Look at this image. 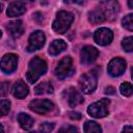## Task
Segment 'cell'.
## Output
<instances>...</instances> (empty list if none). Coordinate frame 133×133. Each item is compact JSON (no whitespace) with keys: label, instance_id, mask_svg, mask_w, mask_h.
Listing matches in <instances>:
<instances>
[{"label":"cell","instance_id":"cell-3","mask_svg":"<svg viewBox=\"0 0 133 133\" xmlns=\"http://www.w3.org/2000/svg\"><path fill=\"white\" fill-rule=\"evenodd\" d=\"M110 104V101L108 99H102L100 101H97L92 104H90L87 108V113L96 118L104 117L108 114V106Z\"/></svg>","mask_w":133,"mask_h":133},{"label":"cell","instance_id":"cell-17","mask_svg":"<svg viewBox=\"0 0 133 133\" xmlns=\"http://www.w3.org/2000/svg\"><path fill=\"white\" fill-rule=\"evenodd\" d=\"M65 48H66L65 42H63L62 39H55V41H53V42L50 44L48 52H49L50 55L56 56V55L60 54Z\"/></svg>","mask_w":133,"mask_h":133},{"label":"cell","instance_id":"cell-1","mask_svg":"<svg viewBox=\"0 0 133 133\" xmlns=\"http://www.w3.org/2000/svg\"><path fill=\"white\" fill-rule=\"evenodd\" d=\"M46 71H47L46 61L41 57L36 56L32 58L28 64V70L26 73L27 80L30 83H35L38 80V78L46 73Z\"/></svg>","mask_w":133,"mask_h":133},{"label":"cell","instance_id":"cell-12","mask_svg":"<svg viewBox=\"0 0 133 133\" xmlns=\"http://www.w3.org/2000/svg\"><path fill=\"white\" fill-rule=\"evenodd\" d=\"M99 56V51L91 46H85L81 49L80 52V60L84 64L92 63Z\"/></svg>","mask_w":133,"mask_h":133},{"label":"cell","instance_id":"cell-34","mask_svg":"<svg viewBox=\"0 0 133 133\" xmlns=\"http://www.w3.org/2000/svg\"><path fill=\"white\" fill-rule=\"evenodd\" d=\"M132 79H133V68H132Z\"/></svg>","mask_w":133,"mask_h":133},{"label":"cell","instance_id":"cell-5","mask_svg":"<svg viewBox=\"0 0 133 133\" xmlns=\"http://www.w3.org/2000/svg\"><path fill=\"white\" fill-rule=\"evenodd\" d=\"M78 83L84 94H91L97 87V75L92 72L85 73L80 77Z\"/></svg>","mask_w":133,"mask_h":133},{"label":"cell","instance_id":"cell-24","mask_svg":"<svg viewBox=\"0 0 133 133\" xmlns=\"http://www.w3.org/2000/svg\"><path fill=\"white\" fill-rule=\"evenodd\" d=\"M122 47L126 52H133V36H129L123 39Z\"/></svg>","mask_w":133,"mask_h":133},{"label":"cell","instance_id":"cell-31","mask_svg":"<svg viewBox=\"0 0 133 133\" xmlns=\"http://www.w3.org/2000/svg\"><path fill=\"white\" fill-rule=\"evenodd\" d=\"M114 91H115V89L113 87H111V86H108V87L105 88V94L106 95H113Z\"/></svg>","mask_w":133,"mask_h":133},{"label":"cell","instance_id":"cell-8","mask_svg":"<svg viewBox=\"0 0 133 133\" xmlns=\"http://www.w3.org/2000/svg\"><path fill=\"white\" fill-rule=\"evenodd\" d=\"M45 41H46V37H45V34L43 31L36 30V31L32 32L29 36V39H28L27 51L28 52H34L36 50H39L45 45Z\"/></svg>","mask_w":133,"mask_h":133},{"label":"cell","instance_id":"cell-19","mask_svg":"<svg viewBox=\"0 0 133 133\" xmlns=\"http://www.w3.org/2000/svg\"><path fill=\"white\" fill-rule=\"evenodd\" d=\"M88 20L92 24H100V23H103L106 19L104 17V14L100 9V7H98L96 9L89 11V14H88Z\"/></svg>","mask_w":133,"mask_h":133},{"label":"cell","instance_id":"cell-6","mask_svg":"<svg viewBox=\"0 0 133 133\" xmlns=\"http://www.w3.org/2000/svg\"><path fill=\"white\" fill-rule=\"evenodd\" d=\"M28 107L33 112H36L38 114H45L54 108V104L53 102L47 99H43V100L36 99V100H32L29 103Z\"/></svg>","mask_w":133,"mask_h":133},{"label":"cell","instance_id":"cell-33","mask_svg":"<svg viewBox=\"0 0 133 133\" xmlns=\"http://www.w3.org/2000/svg\"><path fill=\"white\" fill-rule=\"evenodd\" d=\"M128 6L130 8H133V0H128Z\"/></svg>","mask_w":133,"mask_h":133},{"label":"cell","instance_id":"cell-27","mask_svg":"<svg viewBox=\"0 0 133 133\" xmlns=\"http://www.w3.org/2000/svg\"><path fill=\"white\" fill-rule=\"evenodd\" d=\"M68 115H69V117L71 118V119H76V121H78V119H80L81 118V113H79V112H76V111H71V112H69L68 113Z\"/></svg>","mask_w":133,"mask_h":133},{"label":"cell","instance_id":"cell-23","mask_svg":"<svg viewBox=\"0 0 133 133\" xmlns=\"http://www.w3.org/2000/svg\"><path fill=\"white\" fill-rule=\"evenodd\" d=\"M122 25L124 28H126L127 30L133 31V14H129L127 15L125 18H123L122 20Z\"/></svg>","mask_w":133,"mask_h":133},{"label":"cell","instance_id":"cell-21","mask_svg":"<svg viewBox=\"0 0 133 133\" xmlns=\"http://www.w3.org/2000/svg\"><path fill=\"white\" fill-rule=\"evenodd\" d=\"M83 130L84 132L86 133H100L102 131L101 127L96 123V122H92V121H88L84 124V127H83Z\"/></svg>","mask_w":133,"mask_h":133},{"label":"cell","instance_id":"cell-22","mask_svg":"<svg viewBox=\"0 0 133 133\" xmlns=\"http://www.w3.org/2000/svg\"><path fill=\"white\" fill-rule=\"evenodd\" d=\"M119 91L125 97H130L133 94V86L129 82H124L119 86Z\"/></svg>","mask_w":133,"mask_h":133},{"label":"cell","instance_id":"cell-7","mask_svg":"<svg viewBox=\"0 0 133 133\" xmlns=\"http://www.w3.org/2000/svg\"><path fill=\"white\" fill-rule=\"evenodd\" d=\"M73 72V59L71 56H65L63 57L57 64L55 69V75L59 79H64L68 76L71 75Z\"/></svg>","mask_w":133,"mask_h":133},{"label":"cell","instance_id":"cell-2","mask_svg":"<svg viewBox=\"0 0 133 133\" xmlns=\"http://www.w3.org/2000/svg\"><path fill=\"white\" fill-rule=\"evenodd\" d=\"M73 20H74L73 14L65 10H60L56 14V18L53 21L52 28L55 32L59 34H63L70 28Z\"/></svg>","mask_w":133,"mask_h":133},{"label":"cell","instance_id":"cell-29","mask_svg":"<svg viewBox=\"0 0 133 133\" xmlns=\"http://www.w3.org/2000/svg\"><path fill=\"white\" fill-rule=\"evenodd\" d=\"M77 128L72 127V126H68V127H62L59 129V132H77Z\"/></svg>","mask_w":133,"mask_h":133},{"label":"cell","instance_id":"cell-28","mask_svg":"<svg viewBox=\"0 0 133 133\" xmlns=\"http://www.w3.org/2000/svg\"><path fill=\"white\" fill-rule=\"evenodd\" d=\"M8 89H9V84L7 82H3L1 85V95L6 96L8 94Z\"/></svg>","mask_w":133,"mask_h":133},{"label":"cell","instance_id":"cell-14","mask_svg":"<svg viewBox=\"0 0 133 133\" xmlns=\"http://www.w3.org/2000/svg\"><path fill=\"white\" fill-rule=\"evenodd\" d=\"M66 97H68L69 105L71 107H75V106L83 103V101H84L82 95L79 91H77L74 87H70L66 90Z\"/></svg>","mask_w":133,"mask_h":133},{"label":"cell","instance_id":"cell-18","mask_svg":"<svg viewBox=\"0 0 133 133\" xmlns=\"http://www.w3.org/2000/svg\"><path fill=\"white\" fill-rule=\"evenodd\" d=\"M18 123H19V125H20V127H21L22 129H24V130H29V129L32 128L34 121H33V118H32L30 115H28L27 113H20V114L18 115Z\"/></svg>","mask_w":133,"mask_h":133},{"label":"cell","instance_id":"cell-13","mask_svg":"<svg viewBox=\"0 0 133 133\" xmlns=\"http://www.w3.org/2000/svg\"><path fill=\"white\" fill-rule=\"evenodd\" d=\"M6 29L8 31V33L17 38V37H20L23 32H24V25H23V22L20 21V20H16V21H11L7 24L6 26Z\"/></svg>","mask_w":133,"mask_h":133},{"label":"cell","instance_id":"cell-32","mask_svg":"<svg viewBox=\"0 0 133 133\" xmlns=\"http://www.w3.org/2000/svg\"><path fill=\"white\" fill-rule=\"evenodd\" d=\"M123 131H133V127H131V126H125L123 128Z\"/></svg>","mask_w":133,"mask_h":133},{"label":"cell","instance_id":"cell-4","mask_svg":"<svg viewBox=\"0 0 133 133\" xmlns=\"http://www.w3.org/2000/svg\"><path fill=\"white\" fill-rule=\"evenodd\" d=\"M100 9L104 14L106 20L113 21L119 12V4L116 0H105L101 2Z\"/></svg>","mask_w":133,"mask_h":133},{"label":"cell","instance_id":"cell-25","mask_svg":"<svg viewBox=\"0 0 133 133\" xmlns=\"http://www.w3.org/2000/svg\"><path fill=\"white\" fill-rule=\"evenodd\" d=\"M9 108H10V102L8 100H1V103H0L1 115H6L9 111Z\"/></svg>","mask_w":133,"mask_h":133},{"label":"cell","instance_id":"cell-20","mask_svg":"<svg viewBox=\"0 0 133 133\" xmlns=\"http://www.w3.org/2000/svg\"><path fill=\"white\" fill-rule=\"evenodd\" d=\"M34 92L36 95H46L53 92V86L50 82H42L34 87Z\"/></svg>","mask_w":133,"mask_h":133},{"label":"cell","instance_id":"cell-11","mask_svg":"<svg viewBox=\"0 0 133 133\" xmlns=\"http://www.w3.org/2000/svg\"><path fill=\"white\" fill-rule=\"evenodd\" d=\"M18 64V56L12 53L5 54L1 59V70L6 73L10 74L16 71Z\"/></svg>","mask_w":133,"mask_h":133},{"label":"cell","instance_id":"cell-26","mask_svg":"<svg viewBox=\"0 0 133 133\" xmlns=\"http://www.w3.org/2000/svg\"><path fill=\"white\" fill-rule=\"evenodd\" d=\"M54 128V124L53 123H43L41 124V127H39V130L43 131V132H50L52 131Z\"/></svg>","mask_w":133,"mask_h":133},{"label":"cell","instance_id":"cell-15","mask_svg":"<svg viewBox=\"0 0 133 133\" xmlns=\"http://www.w3.org/2000/svg\"><path fill=\"white\" fill-rule=\"evenodd\" d=\"M11 91H12L14 97H16V98H18V99H23V98H25V97L28 95L29 88H28V86L25 84L24 81L19 80V81H17V82L14 84Z\"/></svg>","mask_w":133,"mask_h":133},{"label":"cell","instance_id":"cell-30","mask_svg":"<svg viewBox=\"0 0 133 133\" xmlns=\"http://www.w3.org/2000/svg\"><path fill=\"white\" fill-rule=\"evenodd\" d=\"M65 3H70V4H83L85 2V0H64Z\"/></svg>","mask_w":133,"mask_h":133},{"label":"cell","instance_id":"cell-16","mask_svg":"<svg viewBox=\"0 0 133 133\" xmlns=\"http://www.w3.org/2000/svg\"><path fill=\"white\" fill-rule=\"evenodd\" d=\"M25 10H26V7H25V4L23 2L15 1L8 5L7 16L8 17H18V16L23 15L25 12Z\"/></svg>","mask_w":133,"mask_h":133},{"label":"cell","instance_id":"cell-10","mask_svg":"<svg viewBox=\"0 0 133 133\" xmlns=\"http://www.w3.org/2000/svg\"><path fill=\"white\" fill-rule=\"evenodd\" d=\"M126 61L123 59V58H119V57H116V58H113L110 60V62L108 63V66H107V72L110 76L112 77H117V76H121L125 70H126Z\"/></svg>","mask_w":133,"mask_h":133},{"label":"cell","instance_id":"cell-9","mask_svg":"<svg viewBox=\"0 0 133 133\" xmlns=\"http://www.w3.org/2000/svg\"><path fill=\"white\" fill-rule=\"evenodd\" d=\"M94 39L100 46H107L113 39V32L109 28L102 27V28L96 30V32L94 34Z\"/></svg>","mask_w":133,"mask_h":133}]
</instances>
